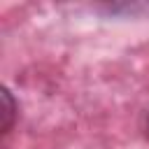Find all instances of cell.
<instances>
[{
  "instance_id": "obj_1",
  "label": "cell",
  "mask_w": 149,
  "mask_h": 149,
  "mask_svg": "<svg viewBox=\"0 0 149 149\" xmlns=\"http://www.w3.org/2000/svg\"><path fill=\"white\" fill-rule=\"evenodd\" d=\"M2 102H5V112H2V116H5L2 133H7V130L12 128V121H14V102H12V95H9V91H2Z\"/></svg>"
}]
</instances>
